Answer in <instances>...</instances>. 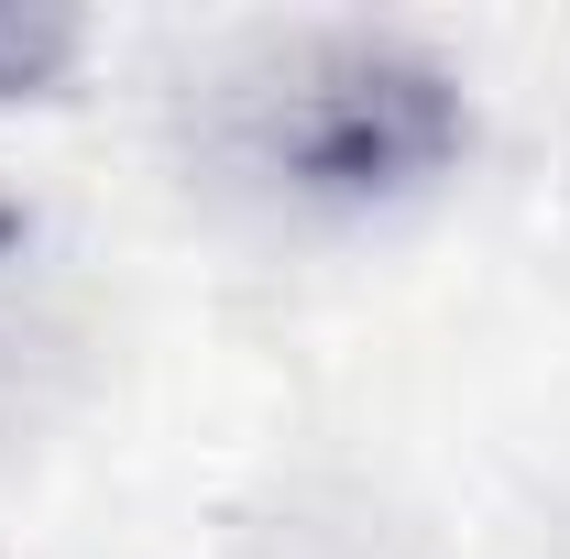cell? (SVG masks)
I'll list each match as a JSON object with an SVG mask.
<instances>
[{"label":"cell","mask_w":570,"mask_h":559,"mask_svg":"<svg viewBox=\"0 0 570 559\" xmlns=\"http://www.w3.org/2000/svg\"><path fill=\"white\" fill-rule=\"evenodd\" d=\"M88 11H56V0H0V110L22 99H56L77 67H88Z\"/></svg>","instance_id":"cell-2"},{"label":"cell","mask_w":570,"mask_h":559,"mask_svg":"<svg viewBox=\"0 0 570 559\" xmlns=\"http://www.w3.org/2000/svg\"><path fill=\"white\" fill-rule=\"evenodd\" d=\"M187 154L285 219H384L461 176L472 77L395 22H264L187 88Z\"/></svg>","instance_id":"cell-1"}]
</instances>
